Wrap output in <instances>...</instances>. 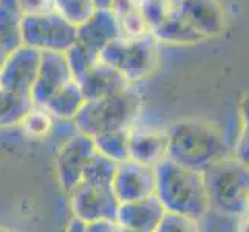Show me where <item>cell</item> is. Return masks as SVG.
Here are the masks:
<instances>
[{
    "label": "cell",
    "instance_id": "1",
    "mask_svg": "<svg viewBox=\"0 0 249 232\" xmlns=\"http://www.w3.org/2000/svg\"><path fill=\"white\" fill-rule=\"evenodd\" d=\"M167 158L203 172L212 162L232 155L221 128L200 118H183L167 128Z\"/></svg>",
    "mask_w": 249,
    "mask_h": 232
},
{
    "label": "cell",
    "instance_id": "2",
    "mask_svg": "<svg viewBox=\"0 0 249 232\" xmlns=\"http://www.w3.org/2000/svg\"><path fill=\"white\" fill-rule=\"evenodd\" d=\"M155 196L166 212L181 214L195 220L203 218L209 212L201 172L164 158L155 166Z\"/></svg>",
    "mask_w": 249,
    "mask_h": 232
},
{
    "label": "cell",
    "instance_id": "3",
    "mask_svg": "<svg viewBox=\"0 0 249 232\" xmlns=\"http://www.w3.org/2000/svg\"><path fill=\"white\" fill-rule=\"evenodd\" d=\"M141 110V93L135 84H128L123 90L104 98L85 101L73 123L78 132L87 136L108 130H128L138 121Z\"/></svg>",
    "mask_w": 249,
    "mask_h": 232
},
{
    "label": "cell",
    "instance_id": "4",
    "mask_svg": "<svg viewBox=\"0 0 249 232\" xmlns=\"http://www.w3.org/2000/svg\"><path fill=\"white\" fill-rule=\"evenodd\" d=\"M201 174L209 211L226 217H243L249 203V167L229 155L212 162Z\"/></svg>",
    "mask_w": 249,
    "mask_h": 232
},
{
    "label": "cell",
    "instance_id": "5",
    "mask_svg": "<svg viewBox=\"0 0 249 232\" xmlns=\"http://www.w3.org/2000/svg\"><path fill=\"white\" fill-rule=\"evenodd\" d=\"M99 59L119 71L128 84L150 77L161 64L160 42L152 34L118 37L101 50Z\"/></svg>",
    "mask_w": 249,
    "mask_h": 232
},
{
    "label": "cell",
    "instance_id": "6",
    "mask_svg": "<svg viewBox=\"0 0 249 232\" xmlns=\"http://www.w3.org/2000/svg\"><path fill=\"white\" fill-rule=\"evenodd\" d=\"M140 8L149 33L160 44L189 45L204 40L184 19L178 3L170 0H140Z\"/></svg>",
    "mask_w": 249,
    "mask_h": 232
},
{
    "label": "cell",
    "instance_id": "7",
    "mask_svg": "<svg viewBox=\"0 0 249 232\" xmlns=\"http://www.w3.org/2000/svg\"><path fill=\"white\" fill-rule=\"evenodd\" d=\"M78 40V27L65 20L57 11L23 16L22 45L40 51L67 53Z\"/></svg>",
    "mask_w": 249,
    "mask_h": 232
},
{
    "label": "cell",
    "instance_id": "8",
    "mask_svg": "<svg viewBox=\"0 0 249 232\" xmlns=\"http://www.w3.org/2000/svg\"><path fill=\"white\" fill-rule=\"evenodd\" d=\"M68 195L74 218L87 225L101 220H116L119 201L111 184L81 179Z\"/></svg>",
    "mask_w": 249,
    "mask_h": 232
},
{
    "label": "cell",
    "instance_id": "9",
    "mask_svg": "<svg viewBox=\"0 0 249 232\" xmlns=\"http://www.w3.org/2000/svg\"><path fill=\"white\" fill-rule=\"evenodd\" d=\"M94 153L96 149L93 138L81 132H74L62 141L56 155V175L65 194H70L81 181L84 170Z\"/></svg>",
    "mask_w": 249,
    "mask_h": 232
},
{
    "label": "cell",
    "instance_id": "10",
    "mask_svg": "<svg viewBox=\"0 0 249 232\" xmlns=\"http://www.w3.org/2000/svg\"><path fill=\"white\" fill-rule=\"evenodd\" d=\"M40 51L20 45L6 54L0 65V89L22 96H30L37 76Z\"/></svg>",
    "mask_w": 249,
    "mask_h": 232
},
{
    "label": "cell",
    "instance_id": "11",
    "mask_svg": "<svg viewBox=\"0 0 249 232\" xmlns=\"http://www.w3.org/2000/svg\"><path fill=\"white\" fill-rule=\"evenodd\" d=\"M155 166L144 164L130 158L116 164L111 189L119 203L135 201L155 195Z\"/></svg>",
    "mask_w": 249,
    "mask_h": 232
},
{
    "label": "cell",
    "instance_id": "12",
    "mask_svg": "<svg viewBox=\"0 0 249 232\" xmlns=\"http://www.w3.org/2000/svg\"><path fill=\"white\" fill-rule=\"evenodd\" d=\"M71 79L73 74L68 67L65 53H56V51L40 53L37 76L30 94L33 106L45 107L50 98Z\"/></svg>",
    "mask_w": 249,
    "mask_h": 232
},
{
    "label": "cell",
    "instance_id": "13",
    "mask_svg": "<svg viewBox=\"0 0 249 232\" xmlns=\"http://www.w3.org/2000/svg\"><path fill=\"white\" fill-rule=\"evenodd\" d=\"M164 214L166 209L157 196L150 195L141 200L119 203L115 221L119 226L133 232H153Z\"/></svg>",
    "mask_w": 249,
    "mask_h": 232
},
{
    "label": "cell",
    "instance_id": "14",
    "mask_svg": "<svg viewBox=\"0 0 249 232\" xmlns=\"http://www.w3.org/2000/svg\"><path fill=\"white\" fill-rule=\"evenodd\" d=\"M128 158L157 166L167 158V132L166 128L138 127L133 125L128 130Z\"/></svg>",
    "mask_w": 249,
    "mask_h": 232
},
{
    "label": "cell",
    "instance_id": "15",
    "mask_svg": "<svg viewBox=\"0 0 249 232\" xmlns=\"http://www.w3.org/2000/svg\"><path fill=\"white\" fill-rule=\"evenodd\" d=\"M121 36V27H119L115 13L110 8H98L87 20L78 27L76 42L96 53H101V50L106 45Z\"/></svg>",
    "mask_w": 249,
    "mask_h": 232
},
{
    "label": "cell",
    "instance_id": "16",
    "mask_svg": "<svg viewBox=\"0 0 249 232\" xmlns=\"http://www.w3.org/2000/svg\"><path fill=\"white\" fill-rule=\"evenodd\" d=\"M178 6L184 19L204 39L217 37L225 31V11L217 0H181Z\"/></svg>",
    "mask_w": 249,
    "mask_h": 232
},
{
    "label": "cell",
    "instance_id": "17",
    "mask_svg": "<svg viewBox=\"0 0 249 232\" xmlns=\"http://www.w3.org/2000/svg\"><path fill=\"white\" fill-rule=\"evenodd\" d=\"M78 84L81 85V90L87 101L104 98L128 85L121 73L101 59L81 77Z\"/></svg>",
    "mask_w": 249,
    "mask_h": 232
},
{
    "label": "cell",
    "instance_id": "18",
    "mask_svg": "<svg viewBox=\"0 0 249 232\" xmlns=\"http://www.w3.org/2000/svg\"><path fill=\"white\" fill-rule=\"evenodd\" d=\"M85 101L87 99H85L81 90V85L78 84V81L71 79L50 98V101L45 104V108L53 115L54 119L73 121L74 116L79 113V110L85 104Z\"/></svg>",
    "mask_w": 249,
    "mask_h": 232
},
{
    "label": "cell",
    "instance_id": "19",
    "mask_svg": "<svg viewBox=\"0 0 249 232\" xmlns=\"http://www.w3.org/2000/svg\"><path fill=\"white\" fill-rule=\"evenodd\" d=\"M22 22L19 0H0V45L6 53L22 45Z\"/></svg>",
    "mask_w": 249,
    "mask_h": 232
},
{
    "label": "cell",
    "instance_id": "20",
    "mask_svg": "<svg viewBox=\"0 0 249 232\" xmlns=\"http://www.w3.org/2000/svg\"><path fill=\"white\" fill-rule=\"evenodd\" d=\"M110 10L115 13L124 37L149 34L147 23L140 8V0H111Z\"/></svg>",
    "mask_w": 249,
    "mask_h": 232
},
{
    "label": "cell",
    "instance_id": "21",
    "mask_svg": "<svg viewBox=\"0 0 249 232\" xmlns=\"http://www.w3.org/2000/svg\"><path fill=\"white\" fill-rule=\"evenodd\" d=\"M128 130H108L91 136L94 149L116 164L128 160Z\"/></svg>",
    "mask_w": 249,
    "mask_h": 232
},
{
    "label": "cell",
    "instance_id": "22",
    "mask_svg": "<svg viewBox=\"0 0 249 232\" xmlns=\"http://www.w3.org/2000/svg\"><path fill=\"white\" fill-rule=\"evenodd\" d=\"M33 107L30 96H22L0 89V128L19 125Z\"/></svg>",
    "mask_w": 249,
    "mask_h": 232
},
{
    "label": "cell",
    "instance_id": "23",
    "mask_svg": "<svg viewBox=\"0 0 249 232\" xmlns=\"http://www.w3.org/2000/svg\"><path fill=\"white\" fill-rule=\"evenodd\" d=\"M54 121L56 119L45 107L33 106L28 110V113L23 116L19 127L28 138L44 140V138H48L51 132H53Z\"/></svg>",
    "mask_w": 249,
    "mask_h": 232
},
{
    "label": "cell",
    "instance_id": "24",
    "mask_svg": "<svg viewBox=\"0 0 249 232\" xmlns=\"http://www.w3.org/2000/svg\"><path fill=\"white\" fill-rule=\"evenodd\" d=\"M53 5L54 11H57L74 27L82 25L98 10L93 0H53Z\"/></svg>",
    "mask_w": 249,
    "mask_h": 232
},
{
    "label": "cell",
    "instance_id": "25",
    "mask_svg": "<svg viewBox=\"0 0 249 232\" xmlns=\"http://www.w3.org/2000/svg\"><path fill=\"white\" fill-rule=\"evenodd\" d=\"M68 67H70L73 79L79 81L90 68L99 61V53L87 48L85 45L76 42V44L65 53Z\"/></svg>",
    "mask_w": 249,
    "mask_h": 232
},
{
    "label": "cell",
    "instance_id": "26",
    "mask_svg": "<svg viewBox=\"0 0 249 232\" xmlns=\"http://www.w3.org/2000/svg\"><path fill=\"white\" fill-rule=\"evenodd\" d=\"M240 119H242V128H240L232 155L249 167V91L245 93L240 102Z\"/></svg>",
    "mask_w": 249,
    "mask_h": 232
},
{
    "label": "cell",
    "instance_id": "27",
    "mask_svg": "<svg viewBox=\"0 0 249 232\" xmlns=\"http://www.w3.org/2000/svg\"><path fill=\"white\" fill-rule=\"evenodd\" d=\"M153 232H200L198 220L181 215V214L166 212Z\"/></svg>",
    "mask_w": 249,
    "mask_h": 232
},
{
    "label": "cell",
    "instance_id": "28",
    "mask_svg": "<svg viewBox=\"0 0 249 232\" xmlns=\"http://www.w3.org/2000/svg\"><path fill=\"white\" fill-rule=\"evenodd\" d=\"M19 5L22 8L23 16L40 14L54 10L53 0H19Z\"/></svg>",
    "mask_w": 249,
    "mask_h": 232
},
{
    "label": "cell",
    "instance_id": "29",
    "mask_svg": "<svg viewBox=\"0 0 249 232\" xmlns=\"http://www.w3.org/2000/svg\"><path fill=\"white\" fill-rule=\"evenodd\" d=\"M87 232H133L119 226L115 220H101L87 225Z\"/></svg>",
    "mask_w": 249,
    "mask_h": 232
},
{
    "label": "cell",
    "instance_id": "30",
    "mask_svg": "<svg viewBox=\"0 0 249 232\" xmlns=\"http://www.w3.org/2000/svg\"><path fill=\"white\" fill-rule=\"evenodd\" d=\"M65 232H87V223H84V221L73 217L70 220V223H68Z\"/></svg>",
    "mask_w": 249,
    "mask_h": 232
},
{
    "label": "cell",
    "instance_id": "31",
    "mask_svg": "<svg viewBox=\"0 0 249 232\" xmlns=\"http://www.w3.org/2000/svg\"><path fill=\"white\" fill-rule=\"evenodd\" d=\"M238 232H249V215H243V220L240 223Z\"/></svg>",
    "mask_w": 249,
    "mask_h": 232
},
{
    "label": "cell",
    "instance_id": "32",
    "mask_svg": "<svg viewBox=\"0 0 249 232\" xmlns=\"http://www.w3.org/2000/svg\"><path fill=\"white\" fill-rule=\"evenodd\" d=\"M96 8H110L111 5V0H93Z\"/></svg>",
    "mask_w": 249,
    "mask_h": 232
},
{
    "label": "cell",
    "instance_id": "33",
    "mask_svg": "<svg viewBox=\"0 0 249 232\" xmlns=\"http://www.w3.org/2000/svg\"><path fill=\"white\" fill-rule=\"evenodd\" d=\"M6 54H8V53H6V51L3 50V47H2V45H0V65H2V62L5 61V57H6Z\"/></svg>",
    "mask_w": 249,
    "mask_h": 232
},
{
    "label": "cell",
    "instance_id": "34",
    "mask_svg": "<svg viewBox=\"0 0 249 232\" xmlns=\"http://www.w3.org/2000/svg\"><path fill=\"white\" fill-rule=\"evenodd\" d=\"M0 232H16V231H11V229H6V228H0Z\"/></svg>",
    "mask_w": 249,
    "mask_h": 232
},
{
    "label": "cell",
    "instance_id": "35",
    "mask_svg": "<svg viewBox=\"0 0 249 232\" xmlns=\"http://www.w3.org/2000/svg\"><path fill=\"white\" fill-rule=\"evenodd\" d=\"M245 215H249V203H248V211H246V214Z\"/></svg>",
    "mask_w": 249,
    "mask_h": 232
},
{
    "label": "cell",
    "instance_id": "36",
    "mask_svg": "<svg viewBox=\"0 0 249 232\" xmlns=\"http://www.w3.org/2000/svg\"><path fill=\"white\" fill-rule=\"evenodd\" d=\"M170 2H175V3H179L181 0H170Z\"/></svg>",
    "mask_w": 249,
    "mask_h": 232
}]
</instances>
